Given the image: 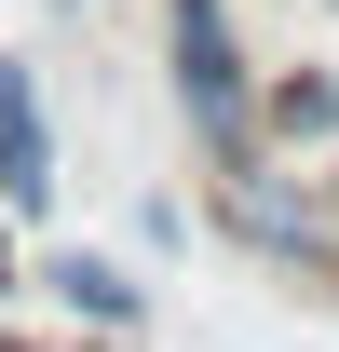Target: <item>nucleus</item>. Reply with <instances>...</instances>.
I'll list each match as a JSON object with an SVG mask.
<instances>
[{
	"mask_svg": "<svg viewBox=\"0 0 339 352\" xmlns=\"http://www.w3.org/2000/svg\"><path fill=\"white\" fill-rule=\"evenodd\" d=\"M204 217L231 230V244H258V258L312 271V298H339V176H285L271 149L231 176H204Z\"/></svg>",
	"mask_w": 339,
	"mask_h": 352,
	"instance_id": "nucleus-2",
	"label": "nucleus"
},
{
	"mask_svg": "<svg viewBox=\"0 0 339 352\" xmlns=\"http://www.w3.org/2000/svg\"><path fill=\"white\" fill-rule=\"evenodd\" d=\"M339 135V68H271L258 82V149H326Z\"/></svg>",
	"mask_w": 339,
	"mask_h": 352,
	"instance_id": "nucleus-4",
	"label": "nucleus"
},
{
	"mask_svg": "<svg viewBox=\"0 0 339 352\" xmlns=\"http://www.w3.org/2000/svg\"><path fill=\"white\" fill-rule=\"evenodd\" d=\"M0 352H41V339H0Z\"/></svg>",
	"mask_w": 339,
	"mask_h": 352,
	"instance_id": "nucleus-7",
	"label": "nucleus"
},
{
	"mask_svg": "<svg viewBox=\"0 0 339 352\" xmlns=\"http://www.w3.org/2000/svg\"><path fill=\"white\" fill-rule=\"evenodd\" d=\"M163 82H176V122H190L204 176L258 163V54L231 28V0H163Z\"/></svg>",
	"mask_w": 339,
	"mask_h": 352,
	"instance_id": "nucleus-1",
	"label": "nucleus"
},
{
	"mask_svg": "<svg viewBox=\"0 0 339 352\" xmlns=\"http://www.w3.org/2000/svg\"><path fill=\"white\" fill-rule=\"evenodd\" d=\"M41 285L82 311V325H136V311H150V285H136L123 258H95V244H54V258H41Z\"/></svg>",
	"mask_w": 339,
	"mask_h": 352,
	"instance_id": "nucleus-5",
	"label": "nucleus"
},
{
	"mask_svg": "<svg viewBox=\"0 0 339 352\" xmlns=\"http://www.w3.org/2000/svg\"><path fill=\"white\" fill-rule=\"evenodd\" d=\"M0 217H54V109L28 82V54H0Z\"/></svg>",
	"mask_w": 339,
	"mask_h": 352,
	"instance_id": "nucleus-3",
	"label": "nucleus"
},
{
	"mask_svg": "<svg viewBox=\"0 0 339 352\" xmlns=\"http://www.w3.org/2000/svg\"><path fill=\"white\" fill-rule=\"evenodd\" d=\"M0 298H14V217H0Z\"/></svg>",
	"mask_w": 339,
	"mask_h": 352,
	"instance_id": "nucleus-6",
	"label": "nucleus"
}]
</instances>
